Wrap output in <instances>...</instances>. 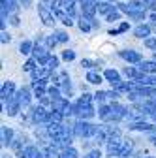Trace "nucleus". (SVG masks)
<instances>
[{
    "label": "nucleus",
    "mask_w": 156,
    "mask_h": 158,
    "mask_svg": "<svg viewBox=\"0 0 156 158\" xmlns=\"http://www.w3.org/2000/svg\"><path fill=\"white\" fill-rule=\"evenodd\" d=\"M19 158H45V156H43V151H40L34 145H28L19 152Z\"/></svg>",
    "instance_id": "9d476101"
},
{
    "label": "nucleus",
    "mask_w": 156,
    "mask_h": 158,
    "mask_svg": "<svg viewBox=\"0 0 156 158\" xmlns=\"http://www.w3.org/2000/svg\"><path fill=\"white\" fill-rule=\"evenodd\" d=\"M115 8H117V6L111 4V0H105V2H98V11H100V13H105V15H107V13L113 11Z\"/></svg>",
    "instance_id": "cd10ccee"
},
{
    "label": "nucleus",
    "mask_w": 156,
    "mask_h": 158,
    "mask_svg": "<svg viewBox=\"0 0 156 158\" xmlns=\"http://www.w3.org/2000/svg\"><path fill=\"white\" fill-rule=\"evenodd\" d=\"M32 55H34V58L40 64H47V60L51 58V55H49V51L45 49V47H40V45H34V49H32Z\"/></svg>",
    "instance_id": "9b49d317"
},
{
    "label": "nucleus",
    "mask_w": 156,
    "mask_h": 158,
    "mask_svg": "<svg viewBox=\"0 0 156 158\" xmlns=\"http://www.w3.org/2000/svg\"><path fill=\"white\" fill-rule=\"evenodd\" d=\"M81 10H83V15L87 17H94V13L98 11V2L96 0H81Z\"/></svg>",
    "instance_id": "ddd939ff"
},
{
    "label": "nucleus",
    "mask_w": 156,
    "mask_h": 158,
    "mask_svg": "<svg viewBox=\"0 0 156 158\" xmlns=\"http://www.w3.org/2000/svg\"><path fill=\"white\" fill-rule=\"evenodd\" d=\"M87 81L92 83V85H100V83H102V75H100L98 72H88V73H87Z\"/></svg>",
    "instance_id": "c756f323"
},
{
    "label": "nucleus",
    "mask_w": 156,
    "mask_h": 158,
    "mask_svg": "<svg viewBox=\"0 0 156 158\" xmlns=\"http://www.w3.org/2000/svg\"><path fill=\"white\" fill-rule=\"evenodd\" d=\"M150 34V27L149 25H139V27H135V30H133V36L135 38H147Z\"/></svg>",
    "instance_id": "5701e85b"
},
{
    "label": "nucleus",
    "mask_w": 156,
    "mask_h": 158,
    "mask_svg": "<svg viewBox=\"0 0 156 158\" xmlns=\"http://www.w3.org/2000/svg\"><path fill=\"white\" fill-rule=\"evenodd\" d=\"M94 96H96V100H98V102H104V100H105V98H107V92H104V90H100V92H96Z\"/></svg>",
    "instance_id": "79ce46f5"
},
{
    "label": "nucleus",
    "mask_w": 156,
    "mask_h": 158,
    "mask_svg": "<svg viewBox=\"0 0 156 158\" xmlns=\"http://www.w3.org/2000/svg\"><path fill=\"white\" fill-rule=\"evenodd\" d=\"M62 58H64L66 62H70V60H73V58H75V53L70 51V49H66V51H62Z\"/></svg>",
    "instance_id": "a19ab883"
},
{
    "label": "nucleus",
    "mask_w": 156,
    "mask_h": 158,
    "mask_svg": "<svg viewBox=\"0 0 156 158\" xmlns=\"http://www.w3.org/2000/svg\"><path fill=\"white\" fill-rule=\"evenodd\" d=\"M11 141H13V130L8 126H2V145L8 147V145H11Z\"/></svg>",
    "instance_id": "aec40b11"
},
{
    "label": "nucleus",
    "mask_w": 156,
    "mask_h": 158,
    "mask_svg": "<svg viewBox=\"0 0 156 158\" xmlns=\"http://www.w3.org/2000/svg\"><path fill=\"white\" fill-rule=\"evenodd\" d=\"M19 2H21L23 8H30L32 6V0H19Z\"/></svg>",
    "instance_id": "49530a36"
},
{
    "label": "nucleus",
    "mask_w": 156,
    "mask_h": 158,
    "mask_svg": "<svg viewBox=\"0 0 156 158\" xmlns=\"http://www.w3.org/2000/svg\"><path fill=\"white\" fill-rule=\"evenodd\" d=\"M45 66H47L51 72H55V70H56V66H58V58H56V56H51L49 60H47V64H45Z\"/></svg>",
    "instance_id": "4c0bfd02"
},
{
    "label": "nucleus",
    "mask_w": 156,
    "mask_h": 158,
    "mask_svg": "<svg viewBox=\"0 0 156 158\" xmlns=\"http://www.w3.org/2000/svg\"><path fill=\"white\" fill-rule=\"evenodd\" d=\"M32 49H34V44H32V42H28V40L21 42V45H19V51H21L23 55H30V53H32Z\"/></svg>",
    "instance_id": "7c9ffc66"
},
{
    "label": "nucleus",
    "mask_w": 156,
    "mask_h": 158,
    "mask_svg": "<svg viewBox=\"0 0 156 158\" xmlns=\"http://www.w3.org/2000/svg\"><path fill=\"white\" fill-rule=\"evenodd\" d=\"M13 94H15V85H13V81H6V83L2 85V89H0V98H2V104H6Z\"/></svg>",
    "instance_id": "f8f14e48"
},
{
    "label": "nucleus",
    "mask_w": 156,
    "mask_h": 158,
    "mask_svg": "<svg viewBox=\"0 0 156 158\" xmlns=\"http://www.w3.org/2000/svg\"><path fill=\"white\" fill-rule=\"evenodd\" d=\"M149 141H150V143L156 147V135H150V139H149Z\"/></svg>",
    "instance_id": "3c124183"
},
{
    "label": "nucleus",
    "mask_w": 156,
    "mask_h": 158,
    "mask_svg": "<svg viewBox=\"0 0 156 158\" xmlns=\"http://www.w3.org/2000/svg\"><path fill=\"white\" fill-rule=\"evenodd\" d=\"M138 68L143 73H156V60H141Z\"/></svg>",
    "instance_id": "6ab92c4d"
},
{
    "label": "nucleus",
    "mask_w": 156,
    "mask_h": 158,
    "mask_svg": "<svg viewBox=\"0 0 156 158\" xmlns=\"http://www.w3.org/2000/svg\"><path fill=\"white\" fill-rule=\"evenodd\" d=\"M150 21H154V23H156V13H152V15H150Z\"/></svg>",
    "instance_id": "603ef678"
},
{
    "label": "nucleus",
    "mask_w": 156,
    "mask_h": 158,
    "mask_svg": "<svg viewBox=\"0 0 156 158\" xmlns=\"http://www.w3.org/2000/svg\"><path fill=\"white\" fill-rule=\"evenodd\" d=\"M81 66H85V68H90V66H92V62H90V60H83V62H81Z\"/></svg>",
    "instance_id": "8fccbe9b"
},
{
    "label": "nucleus",
    "mask_w": 156,
    "mask_h": 158,
    "mask_svg": "<svg viewBox=\"0 0 156 158\" xmlns=\"http://www.w3.org/2000/svg\"><path fill=\"white\" fill-rule=\"evenodd\" d=\"M119 19H121V10H113V11H109L107 13V21H119Z\"/></svg>",
    "instance_id": "c9c22d12"
},
{
    "label": "nucleus",
    "mask_w": 156,
    "mask_h": 158,
    "mask_svg": "<svg viewBox=\"0 0 156 158\" xmlns=\"http://www.w3.org/2000/svg\"><path fill=\"white\" fill-rule=\"evenodd\" d=\"M128 128H130V130H135V132H152V130H156V126H154V124H149V123H145V121L132 123Z\"/></svg>",
    "instance_id": "f3484780"
},
{
    "label": "nucleus",
    "mask_w": 156,
    "mask_h": 158,
    "mask_svg": "<svg viewBox=\"0 0 156 158\" xmlns=\"http://www.w3.org/2000/svg\"><path fill=\"white\" fill-rule=\"evenodd\" d=\"M98 115L105 123H119L122 118L130 117V111H128V107H124L121 104H111V106H102Z\"/></svg>",
    "instance_id": "f257e3e1"
},
{
    "label": "nucleus",
    "mask_w": 156,
    "mask_h": 158,
    "mask_svg": "<svg viewBox=\"0 0 156 158\" xmlns=\"http://www.w3.org/2000/svg\"><path fill=\"white\" fill-rule=\"evenodd\" d=\"M36 64H40V62H38V60H36V58L32 56V58H30V60H27V62H25V66H23V70H25V72H32V70L36 68Z\"/></svg>",
    "instance_id": "72a5a7b5"
},
{
    "label": "nucleus",
    "mask_w": 156,
    "mask_h": 158,
    "mask_svg": "<svg viewBox=\"0 0 156 158\" xmlns=\"http://www.w3.org/2000/svg\"><path fill=\"white\" fill-rule=\"evenodd\" d=\"M55 36H56V40H58V44H64V42H68V38H70V36H68L64 30H56V32H55Z\"/></svg>",
    "instance_id": "e433bc0d"
},
{
    "label": "nucleus",
    "mask_w": 156,
    "mask_h": 158,
    "mask_svg": "<svg viewBox=\"0 0 156 158\" xmlns=\"http://www.w3.org/2000/svg\"><path fill=\"white\" fill-rule=\"evenodd\" d=\"M21 107H23V104H21V98H19V92H15L10 100L4 104V109H6V113H8L10 117H15Z\"/></svg>",
    "instance_id": "423d86ee"
},
{
    "label": "nucleus",
    "mask_w": 156,
    "mask_h": 158,
    "mask_svg": "<svg viewBox=\"0 0 156 158\" xmlns=\"http://www.w3.org/2000/svg\"><path fill=\"white\" fill-rule=\"evenodd\" d=\"M115 139H121V130L117 126H100L96 134V141L98 143H109Z\"/></svg>",
    "instance_id": "39448f33"
},
{
    "label": "nucleus",
    "mask_w": 156,
    "mask_h": 158,
    "mask_svg": "<svg viewBox=\"0 0 156 158\" xmlns=\"http://www.w3.org/2000/svg\"><path fill=\"white\" fill-rule=\"evenodd\" d=\"M45 83H47V79H34V81H32L34 96L42 98V96H45V94H47V90H45Z\"/></svg>",
    "instance_id": "2eb2a0df"
},
{
    "label": "nucleus",
    "mask_w": 156,
    "mask_h": 158,
    "mask_svg": "<svg viewBox=\"0 0 156 158\" xmlns=\"http://www.w3.org/2000/svg\"><path fill=\"white\" fill-rule=\"evenodd\" d=\"M30 115H32V121H34L36 124H47V121H49V113L43 109V106L32 107Z\"/></svg>",
    "instance_id": "6e6552de"
},
{
    "label": "nucleus",
    "mask_w": 156,
    "mask_h": 158,
    "mask_svg": "<svg viewBox=\"0 0 156 158\" xmlns=\"http://www.w3.org/2000/svg\"><path fill=\"white\" fill-rule=\"evenodd\" d=\"M56 44H58V40H56V36H49V38H47V45H49V47H55Z\"/></svg>",
    "instance_id": "37998d69"
},
{
    "label": "nucleus",
    "mask_w": 156,
    "mask_h": 158,
    "mask_svg": "<svg viewBox=\"0 0 156 158\" xmlns=\"http://www.w3.org/2000/svg\"><path fill=\"white\" fill-rule=\"evenodd\" d=\"M38 13H40V19L43 21V25H45V27H53V25L56 23V19H55V11H53V10H49L45 4H40V6H38Z\"/></svg>",
    "instance_id": "0eeeda50"
},
{
    "label": "nucleus",
    "mask_w": 156,
    "mask_h": 158,
    "mask_svg": "<svg viewBox=\"0 0 156 158\" xmlns=\"http://www.w3.org/2000/svg\"><path fill=\"white\" fill-rule=\"evenodd\" d=\"M58 158H79V154H77V151H75L73 147H66V149L60 151Z\"/></svg>",
    "instance_id": "bb28decb"
},
{
    "label": "nucleus",
    "mask_w": 156,
    "mask_h": 158,
    "mask_svg": "<svg viewBox=\"0 0 156 158\" xmlns=\"http://www.w3.org/2000/svg\"><path fill=\"white\" fill-rule=\"evenodd\" d=\"M0 36H2V38H0V40H2V44H10L11 36H10V34H6V30H2V34H0Z\"/></svg>",
    "instance_id": "c03bdc74"
},
{
    "label": "nucleus",
    "mask_w": 156,
    "mask_h": 158,
    "mask_svg": "<svg viewBox=\"0 0 156 158\" xmlns=\"http://www.w3.org/2000/svg\"><path fill=\"white\" fill-rule=\"evenodd\" d=\"M56 154H58V149H56L55 145H49V147L43 149V156H45V158H53V156H56Z\"/></svg>",
    "instance_id": "2f4dec72"
},
{
    "label": "nucleus",
    "mask_w": 156,
    "mask_h": 158,
    "mask_svg": "<svg viewBox=\"0 0 156 158\" xmlns=\"http://www.w3.org/2000/svg\"><path fill=\"white\" fill-rule=\"evenodd\" d=\"M73 134L77 137H96V134H98V126L87 123V118H79V121L73 124Z\"/></svg>",
    "instance_id": "20e7f679"
},
{
    "label": "nucleus",
    "mask_w": 156,
    "mask_h": 158,
    "mask_svg": "<svg viewBox=\"0 0 156 158\" xmlns=\"http://www.w3.org/2000/svg\"><path fill=\"white\" fill-rule=\"evenodd\" d=\"M19 98H21L23 107L30 106V100H32V96H30V89H28V87H23L21 90H19Z\"/></svg>",
    "instance_id": "412c9836"
},
{
    "label": "nucleus",
    "mask_w": 156,
    "mask_h": 158,
    "mask_svg": "<svg viewBox=\"0 0 156 158\" xmlns=\"http://www.w3.org/2000/svg\"><path fill=\"white\" fill-rule=\"evenodd\" d=\"M47 94L51 96V100H56V98H60V90H58V87H49L47 89Z\"/></svg>",
    "instance_id": "f704fd0d"
},
{
    "label": "nucleus",
    "mask_w": 156,
    "mask_h": 158,
    "mask_svg": "<svg viewBox=\"0 0 156 158\" xmlns=\"http://www.w3.org/2000/svg\"><path fill=\"white\" fill-rule=\"evenodd\" d=\"M124 60H128V62H132V64H139L143 58H141V55L138 53V51H133V49H124V51H121L119 53Z\"/></svg>",
    "instance_id": "4468645a"
},
{
    "label": "nucleus",
    "mask_w": 156,
    "mask_h": 158,
    "mask_svg": "<svg viewBox=\"0 0 156 158\" xmlns=\"http://www.w3.org/2000/svg\"><path fill=\"white\" fill-rule=\"evenodd\" d=\"M49 73H51V70L45 66H36L32 72H30V75H32V79H47L49 77Z\"/></svg>",
    "instance_id": "a211bd4d"
},
{
    "label": "nucleus",
    "mask_w": 156,
    "mask_h": 158,
    "mask_svg": "<svg viewBox=\"0 0 156 158\" xmlns=\"http://www.w3.org/2000/svg\"><path fill=\"white\" fill-rule=\"evenodd\" d=\"M19 8H21L19 0H0V10H6L10 13H17Z\"/></svg>",
    "instance_id": "dca6fc26"
},
{
    "label": "nucleus",
    "mask_w": 156,
    "mask_h": 158,
    "mask_svg": "<svg viewBox=\"0 0 156 158\" xmlns=\"http://www.w3.org/2000/svg\"><path fill=\"white\" fill-rule=\"evenodd\" d=\"M145 47L154 49V53H156V38H145Z\"/></svg>",
    "instance_id": "ea45409f"
},
{
    "label": "nucleus",
    "mask_w": 156,
    "mask_h": 158,
    "mask_svg": "<svg viewBox=\"0 0 156 158\" xmlns=\"http://www.w3.org/2000/svg\"><path fill=\"white\" fill-rule=\"evenodd\" d=\"M117 8L122 13H126L128 17H132L133 21H143L145 19V6L141 0H132L128 4H117Z\"/></svg>",
    "instance_id": "f03ea898"
},
{
    "label": "nucleus",
    "mask_w": 156,
    "mask_h": 158,
    "mask_svg": "<svg viewBox=\"0 0 156 158\" xmlns=\"http://www.w3.org/2000/svg\"><path fill=\"white\" fill-rule=\"evenodd\" d=\"M64 8L68 11V15H75V4H73V0H64Z\"/></svg>",
    "instance_id": "473e14b6"
},
{
    "label": "nucleus",
    "mask_w": 156,
    "mask_h": 158,
    "mask_svg": "<svg viewBox=\"0 0 156 158\" xmlns=\"http://www.w3.org/2000/svg\"><path fill=\"white\" fill-rule=\"evenodd\" d=\"M10 147H11V151H13V152H17V154H19V152L23 151V147H25V137H23V135L15 137V139L11 141V145H10Z\"/></svg>",
    "instance_id": "b1692460"
},
{
    "label": "nucleus",
    "mask_w": 156,
    "mask_h": 158,
    "mask_svg": "<svg viewBox=\"0 0 156 158\" xmlns=\"http://www.w3.org/2000/svg\"><path fill=\"white\" fill-rule=\"evenodd\" d=\"M154 60H156V55H154Z\"/></svg>",
    "instance_id": "864d4df0"
},
{
    "label": "nucleus",
    "mask_w": 156,
    "mask_h": 158,
    "mask_svg": "<svg viewBox=\"0 0 156 158\" xmlns=\"http://www.w3.org/2000/svg\"><path fill=\"white\" fill-rule=\"evenodd\" d=\"M132 151V141L128 139H115L107 143V154L109 156H126Z\"/></svg>",
    "instance_id": "7ed1b4c3"
},
{
    "label": "nucleus",
    "mask_w": 156,
    "mask_h": 158,
    "mask_svg": "<svg viewBox=\"0 0 156 158\" xmlns=\"http://www.w3.org/2000/svg\"><path fill=\"white\" fill-rule=\"evenodd\" d=\"M128 30V23H122L121 27H119V32H126Z\"/></svg>",
    "instance_id": "09e8293b"
},
{
    "label": "nucleus",
    "mask_w": 156,
    "mask_h": 158,
    "mask_svg": "<svg viewBox=\"0 0 156 158\" xmlns=\"http://www.w3.org/2000/svg\"><path fill=\"white\" fill-rule=\"evenodd\" d=\"M11 25H13V27H19V17H17L15 13H13V17H11Z\"/></svg>",
    "instance_id": "de8ad7c7"
},
{
    "label": "nucleus",
    "mask_w": 156,
    "mask_h": 158,
    "mask_svg": "<svg viewBox=\"0 0 156 158\" xmlns=\"http://www.w3.org/2000/svg\"><path fill=\"white\" fill-rule=\"evenodd\" d=\"M147 158H152V156H147Z\"/></svg>",
    "instance_id": "5fc2aeb1"
},
{
    "label": "nucleus",
    "mask_w": 156,
    "mask_h": 158,
    "mask_svg": "<svg viewBox=\"0 0 156 158\" xmlns=\"http://www.w3.org/2000/svg\"><path fill=\"white\" fill-rule=\"evenodd\" d=\"M104 77L107 79L111 85H115V83L121 81V73L117 72V70H105V72H104Z\"/></svg>",
    "instance_id": "4be33fe9"
},
{
    "label": "nucleus",
    "mask_w": 156,
    "mask_h": 158,
    "mask_svg": "<svg viewBox=\"0 0 156 158\" xmlns=\"http://www.w3.org/2000/svg\"><path fill=\"white\" fill-rule=\"evenodd\" d=\"M51 107L56 109V111H62L64 115H72V113H73V111H72L73 106H70V102L66 100V98H62V96L56 98V100H53V102H51Z\"/></svg>",
    "instance_id": "1a4fd4ad"
},
{
    "label": "nucleus",
    "mask_w": 156,
    "mask_h": 158,
    "mask_svg": "<svg viewBox=\"0 0 156 158\" xmlns=\"http://www.w3.org/2000/svg\"><path fill=\"white\" fill-rule=\"evenodd\" d=\"M62 118H64V113H62V111L53 109V111L49 113V121H47V124H49V123H62Z\"/></svg>",
    "instance_id": "c85d7f7f"
},
{
    "label": "nucleus",
    "mask_w": 156,
    "mask_h": 158,
    "mask_svg": "<svg viewBox=\"0 0 156 158\" xmlns=\"http://www.w3.org/2000/svg\"><path fill=\"white\" fill-rule=\"evenodd\" d=\"M102 154H100V151H90L87 156H83V158H100Z\"/></svg>",
    "instance_id": "a18cd8bd"
},
{
    "label": "nucleus",
    "mask_w": 156,
    "mask_h": 158,
    "mask_svg": "<svg viewBox=\"0 0 156 158\" xmlns=\"http://www.w3.org/2000/svg\"><path fill=\"white\" fill-rule=\"evenodd\" d=\"M124 75L126 77H130V79H139L141 75H143V72L139 70V68H124Z\"/></svg>",
    "instance_id": "a878e982"
},
{
    "label": "nucleus",
    "mask_w": 156,
    "mask_h": 158,
    "mask_svg": "<svg viewBox=\"0 0 156 158\" xmlns=\"http://www.w3.org/2000/svg\"><path fill=\"white\" fill-rule=\"evenodd\" d=\"M96 113H94V109H92V106H88V107H79V111H77V117L79 118H92Z\"/></svg>",
    "instance_id": "393cba45"
},
{
    "label": "nucleus",
    "mask_w": 156,
    "mask_h": 158,
    "mask_svg": "<svg viewBox=\"0 0 156 158\" xmlns=\"http://www.w3.org/2000/svg\"><path fill=\"white\" fill-rule=\"evenodd\" d=\"M145 10H150V11H156V0H141Z\"/></svg>",
    "instance_id": "58836bf2"
}]
</instances>
